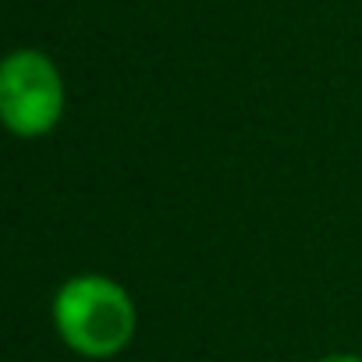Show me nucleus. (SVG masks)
<instances>
[{"label":"nucleus","instance_id":"f257e3e1","mask_svg":"<svg viewBox=\"0 0 362 362\" xmlns=\"http://www.w3.org/2000/svg\"><path fill=\"white\" fill-rule=\"evenodd\" d=\"M57 337L82 358H114L135 337L139 313L124 284L103 274H75L54 295Z\"/></svg>","mask_w":362,"mask_h":362},{"label":"nucleus","instance_id":"f03ea898","mask_svg":"<svg viewBox=\"0 0 362 362\" xmlns=\"http://www.w3.org/2000/svg\"><path fill=\"white\" fill-rule=\"evenodd\" d=\"M64 114V78L50 54L22 47L0 64V117L18 139H40Z\"/></svg>","mask_w":362,"mask_h":362},{"label":"nucleus","instance_id":"7ed1b4c3","mask_svg":"<svg viewBox=\"0 0 362 362\" xmlns=\"http://www.w3.org/2000/svg\"><path fill=\"white\" fill-rule=\"evenodd\" d=\"M320 362H362V355H351V351H334V355H323Z\"/></svg>","mask_w":362,"mask_h":362}]
</instances>
